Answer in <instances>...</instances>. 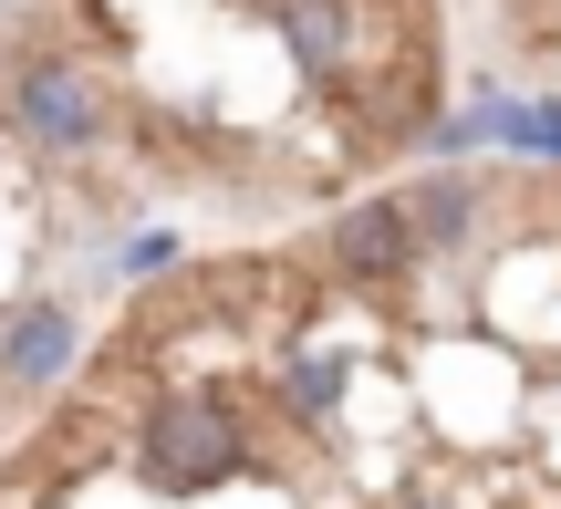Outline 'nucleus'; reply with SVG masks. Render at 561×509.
I'll return each instance as SVG.
<instances>
[{
	"mask_svg": "<svg viewBox=\"0 0 561 509\" xmlns=\"http://www.w3.org/2000/svg\"><path fill=\"white\" fill-rule=\"evenodd\" d=\"M0 136L42 166H83L125 136V94L104 62L62 53V42H32V53L0 62Z\"/></svg>",
	"mask_w": 561,
	"mask_h": 509,
	"instance_id": "nucleus-1",
	"label": "nucleus"
},
{
	"mask_svg": "<svg viewBox=\"0 0 561 509\" xmlns=\"http://www.w3.org/2000/svg\"><path fill=\"white\" fill-rule=\"evenodd\" d=\"M136 468H146V489H167V499H208V489L261 468V437H250V416H240L229 385H167L157 406L136 416Z\"/></svg>",
	"mask_w": 561,
	"mask_h": 509,
	"instance_id": "nucleus-2",
	"label": "nucleus"
},
{
	"mask_svg": "<svg viewBox=\"0 0 561 509\" xmlns=\"http://www.w3.org/2000/svg\"><path fill=\"white\" fill-rule=\"evenodd\" d=\"M322 261H333L343 291H396L426 270V240L416 219H405V187H375V198H343L333 219H322Z\"/></svg>",
	"mask_w": 561,
	"mask_h": 509,
	"instance_id": "nucleus-3",
	"label": "nucleus"
},
{
	"mask_svg": "<svg viewBox=\"0 0 561 509\" xmlns=\"http://www.w3.org/2000/svg\"><path fill=\"white\" fill-rule=\"evenodd\" d=\"M83 374V312L62 302V291H11L0 302V385L21 395V406H42V395H62Z\"/></svg>",
	"mask_w": 561,
	"mask_h": 509,
	"instance_id": "nucleus-4",
	"label": "nucleus"
},
{
	"mask_svg": "<svg viewBox=\"0 0 561 509\" xmlns=\"http://www.w3.org/2000/svg\"><path fill=\"white\" fill-rule=\"evenodd\" d=\"M271 32L312 94H354L364 83V0H271Z\"/></svg>",
	"mask_w": 561,
	"mask_h": 509,
	"instance_id": "nucleus-5",
	"label": "nucleus"
},
{
	"mask_svg": "<svg viewBox=\"0 0 561 509\" xmlns=\"http://www.w3.org/2000/svg\"><path fill=\"white\" fill-rule=\"evenodd\" d=\"M405 219H416L426 261H458V250H468V240L489 229V187L468 177L458 157H426V177L405 187Z\"/></svg>",
	"mask_w": 561,
	"mask_h": 509,
	"instance_id": "nucleus-6",
	"label": "nucleus"
},
{
	"mask_svg": "<svg viewBox=\"0 0 561 509\" xmlns=\"http://www.w3.org/2000/svg\"><path fill=\"white\" fill-rule=\"evenodd\" d=\"M271 395H280V416H301V427H333V416L354 406V365H343V354H280Z\"/></svg>",
	"mask_w": 561,
	"mask_h": 509,
	"instance_id": "nucleus-7",
	"label": "nucleus"
},
{
	"mask_svg": "<svg viewBox=\"0 0 561 509\" xmlns=\"http://www.w3.org/2000/svg\"><path fill=\"white\" fill-rule=\"evenodd\" d=\"M187 261V240H178V229H146V240H125L115 250V270H125V281H157V270H178Z\"/></svg>",
	"mask_w": 561,
	"mask_h": 509,
	"instance_id": "nucleus-8",
	"label": "nucleus"
},
{
	"mask_svg": "<svg viewBox=\"0 0 561 509\" xmlns=\"http://www.w3.org/2000/svg\"><path fill=\"white\" fill-rule=\"evenodd\" d=\"M396 509H468V499H458V489H405Z\"/></svg>",
	"mask_w": 561,
	"mask_h": 509,
	"instance_id": "nucleus-9",
	"label": "nucleus"
},
{
	"mask_svg": "<svg viewBox=\"0 0 561 509\" xmlns=\"http://www.w3.org/2000/svg\"><path fill=\"white\" fill-rule=\"evenodd\" d=\"M11 406H21V395H11V385H0V427H11Z\"/></svg>",
	"mask_w": 561,
	"mask_h": 509,
	"instance_id": "nucleus-10",
	"label": "nucleus"
}]
</instances>
